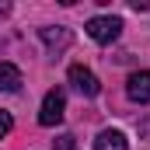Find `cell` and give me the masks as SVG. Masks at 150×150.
Instances as JSON below:
<instances>
[{"label": "cell", "instance_id": "1", "mask_svg": "<svg viewBox=\"0 0 150 150\" xmlns=\"http://www.w3.org/2000/svg\"><path fill=\"white\" fill-rule=\"evenodd\" d=\"M67 115V94L59 87H52L45 98H42V112H38V122L42 126H59Z\"/></svg>", "mask_w": 150, "mask_h": 150}, {"label": "cell", "instance_id": "2", "mask_svg": "<svg viewBox=\"0 0 150 150\" xmlns=\"http://www.w3.org/2000/svg\"><path fill=\"white\" fill-rule=\"evenodd\" d=\"M87 35L94 42H101V45H108V42H115L122 35V18H91L87 21Z\"/></svg>", "mask_w": 150, "mask_h": 150}, {"label": "cell", "instance_id": "3", "mask_svg": "<svg viewBox=\"0 0 150 150\" xmlns=\"http://www.w3.org/2000/svg\"><path fill=\"white\" fill-rule=\"evenodd\" d=\"M70 84H74V87L80 91V94H84V98H94V94L101 91L98 77L91 74L87 67H80V63H77V67H70Z\"/></svg>", "mask_w": 150, "mask_h": 150}, {"label": "cell", "instance_id": "4", "mask_svg": "<svg viewBox=\"0 0 150 150\" xmlns=\"http://www.w3.org/2000/svg\"><path fill=\"white\" fill-rule=\"evenodd\" d=\"M38 35H42L45 49H49L52 56H56V52H63V49L74 42V32H70V28H59V25H56V28H52V25H49V28H38Z\"/></svg>", "mask_w": 150, "mask_h": 150}, {"label": "cell", "instance_id": "5", "mask_svg": "<svg viewBox=\"0 0 150 150\" xmlns=\"http://www.w3.org/2000/svg\"><path fill=\"white\" fill-rule=\"evenodd\" d=\"M126 94H129L133 101L147 105V101H150V70H136V74H129V80H126Z\"/></svg>", "mask_w": 150, "mask_h": 150}, {"label": "cell", "instance_id": "6", "mask_svg": "<svg viewBox=\"0 0 150 150\" xmlns=\"http://www.w3.org/2000/svg\"><path fill=\"white\" fill-rule=\"evenodd\" d=\"M94 150H129V143L119 129H101L98 140H94Z\"/></svg>", "mask_w": 150, "mask_h": 150}, {"label": "cell", "instance_id": "7", "mask_svg": "<svg viewBox=\"0 0 150 150\" xmlns=\"http://www.w3.org/2000/svg\"><path fill=\"white\" fill-rule=\"evenodd\" d=\"M18 87H21V70H18L14 63H0V91L14 94Z\"/></svg>", "mask_w": 150, "mask_h": 150}, {"label": "cell", "instance_id": "8", "mask_svg": "<svg viewBox=\"0 0 150 150\" xmlns=\"http://www.w3.org/2000/svg\"><path fill=\"white\" fill-rule=\"evenodd\" d=\"M11 129H14V119H11V112H4V108H0V140H4Z\"/></svg>", "mask_w": 150, "mask_h": 150}, {"label": "cell", "instance_id": "9", "mask_svg": "<svg viewBox=\"0 0 150 150\" xmlns=\"http://www.w3.org/2000/svg\"><path fill=\"white\" fill-rule=\"evenodd\" d=\"M56 147H59V150H74V147H77V136H70V133L56 136Z\"/></svg>", "mask_w": 150, "mask_h": 150}, {"label": "cell", "instance_id": "10", "mask_svg": "<svg viewBox=\"0 0 150 150\" xmlns=\"http://www.w3.org/2000/svg\"><path fill=\"white\" fill-rule=\"evenodd\" d=\"M140 136H143V140L150 136V119H147V122H140Z\"/></svg>", "mask_w": 150, "mask_h": 150}, {"label": "cell", "instance_id": "11", "mask_svg": "<svg viewBox=\"0 0 150 150\" xmlns=\"http://www.w3.org/2000/svg\"><path fill=\"white\" fill-rule=\"evenodd\" d=\"M7 14H11V4H7V0H0V18H7Z\"/></svg>", "mask_w": 150, "mask_h": 150}]
</instances>
